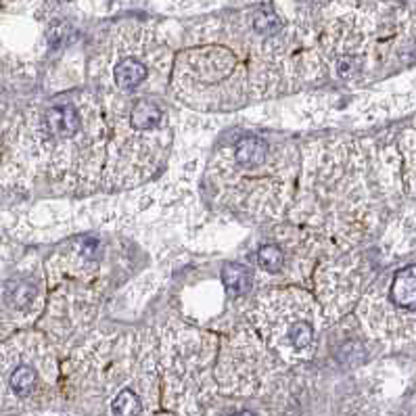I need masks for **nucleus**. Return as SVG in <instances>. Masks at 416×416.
Returning <instances> with one entry per match:
<instances>
[{
    "instance_id": "obj_4",
    "label": "nucleus",
    "mask_w": 416,
    "mask_h": 416,
    "mask_svg": "<svg viewBox=\"0 0 416 416\" xmlns=\"http://www.w3.org/2000/svg\"><path fill=\"white\" fill-rule=\"evenodd\" d=\"M34 136L53 178L76 193L103 188L109 132L96 94L78 92L53 100L36 119Z\"/></svg>"
},
{
    "instance_id": "obj_1",
    "label": "nucleus",
    "mask_w": 416,
    "mask_h": 416,
    "mask_svg": "<svg viewBox=\"0 0 416 416\" xmlns=\"http://www.w3.org/2000/svg\"><path fill=\"white\" fill-rule=\"evenodd\" d=\"M166 61L141 53H122L109 70H98L100 100L109 147L103 188H136L166 164L171 145V111Z\"/></svg>"
},
{
    "instance_id": "obj_9",
    "label": "nucleus",
    "mask_w": 416,
    "mask_h": 416,
    "mask_svg": "<svg viewBox=\"0 0 416 416\" xmlns=\"http://www.w3.org/2000/svg\"><path fill=\"white\" fill-rule=\"evenodd\" d=\"M222 282L233 297H241L251 289L253 274L241 264H226L222 270Z\"/></svg>"
},
{
    "instance_id": "obj_8",
    "label": "nucleus",
    "mask_w": 416,
    "mask_h": 416,
    "mask_svg": "<svg viewBox=\"0 0 416 416\" xmlns=\"http://www.w3.org/2000/svg\"><path fill=\"white\" fill-rule=\"evenodd\" d=\"M8 387L17 398H30L38 387V370L32 364H17L8 377Z\"/></svg>"
},
{
    "instance_id": "obj_7",
    "label": "nucleus",
    "mask_w": 416,
    "mask_h": 416,
    "mask_svg": "<svg viewBox=\"0 0 416 416\" xmlns=\"http://www.w3.org/2000/svg\"><path fill=\"white\" fill-rule=\"evenodd\" d=\"M345 251L323 257L314 270V285L318 293V304L327 320L343 316L351 304L358 299L362 289V268L360 259L353 255H343Z\"/></svg>"
},
{
    "instance_id": "obj_2",
    "label": "nucleus",
    "mask_w": 416,
    "mask_h": 416,
    "mask_svg": "<svg viewBox=\"0 0 416 416\" xmlns=\"http://www.w3.org/2000/svg\"><path fill=\"white\" fill-rule=\"evenodd\" d=\"M289 218L316 230L333 249L349 251L372 228L375 193L368 157L353 141L314 143L301 160V178Z\"/></svg>"
},
{
    "instance_id": "obj_6",
    "label": "nucleus",
    "mask_w": 416,
    "mask_h": 416,
    "mask_svg": "<svg viewBox=\"0 0 416 416\" xmlns=\"http://www.w3.org/2000/svg\"><path fill=\"white\" fill-rule=\"evenodd\" d=\"M362 327L379 339L416 333V264L394 272L385 289L366 293L358 306Z\"/></svg>"
},
{
    "instance_id": "obj_10",
    "label": "nucleus",
    "mask_w": 416,
    "mask_h": 416,
    "mask_svg": "<svg viewBox=\"0 0 416 416\" xmlns=\"http://www.w3.org/2000/svg\"><path fill=\"white\" fill-rule=\"evenodd\" d=\"M233 416H255L253 412H237V415H233Z\"/></svg>"
},
{
    "instance_id": "obj_3",
    "label": "nucleus",
    "mask_w": 416,
    "mask_h": 416,
    "mask_svg": "<svg viewBox=\"0 0 416 416\" xmlns=\"http://www.w3.org/2000/svg\"><path fill=\"white\" fill-rule=\"evenodd\" d=\"M297 160L291 141H270L261 134L228 141L207 167L212 201L253 222L278 220L295 195Z\"/></svg>"
},
{
    "instance_id": "obj_5",
    "label": "nucleus",
    "mask_w": 416,
    "mask_h": 416,
    "mask_svg": "<svg viewBox=\"0 0 416 416\" xmlns=\"http://www.w3.org/2000/svg\"><path fill=\"white\" fill-rule=\"evenodd\" d=\"M247 318L261 341L287 362L310 360L320 347L325 314L306 289H270L255 299Z\"/></svg>"
}]
</instances>
